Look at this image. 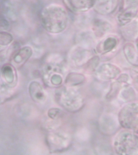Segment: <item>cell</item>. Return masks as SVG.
<instances>
[{"label":"cell","mask_w":138,"mask_h":155,"mask_svg":"<svg viewBox=\"0 0 138 155\" xmlns=\"http://www.w3.org/2000/svg\"><path fill=\"white\" fill-rule=\"evenodd\" d=\"M41 24L49 33H61L67 28L69 23L68 13L65 7L57 4H51L43 8L41 13Z\"/></svg>","instance_id":"6da1fadb"},{"label":"cell","mask_w":138,"mask_h":155,"mask_svg":"<svg viewBox=\"0 0 138 155\" xmlns=\"http://www.w3.org/2000/svg\"><path fill=\"white\" fill-rule=\"evenodd\" d=\"M55 94L58 104L70 112L78 111L83 106L82 95L73 87L66 85L59 87L57 88Z\"/></svg>","instance_id":"7a4b0ae2"},{"label":"cell","mask_w":138,"mask_h":155,"mask_svg":"<svg viewBox=\"0 0 138 155\" xmlns=\"http://www.w3.org/2000/svg\"><path fill=\"white\" fill-rule=\"evenodd\" d=\"M113 145L114 150L118 154L138 155V137L127 130L116 134Z\"/></svg>","instance_id":"3957f363"},{"label":"cell","mask_w":138,"mask_h":155,"mask_svg":"<svg viewBox=\"0 0 138 155\" xmlns=\"http://www.w3.org/2000/svg\"><path fill=\"white\" fill-rule=\"evenodd\" d=\"M118 120L123 128L138 133V103H129L123 107L119 113Z\"/></svg>","instance_id":"277c9868"},{"label":"cell","mask_w":138,"mask_h":155,"mask_svg":"<svg viewBox=\"0 0 138 155\" xmlns=\"http://www.w3.org/2000/svg\"><path fill=\"white\" fill-rule=\"evenodd\" d=\"M47 145L52 152H59L69 147L70 143V137L62 131L49 133L47 138Z\"/></svg>","instance_id":"5b68a950"},{"label":"cell","mask_w":138,"mask_h":155,"mask_svg":"<svg viewBox=\"0 0 138 155\" xmlns=\"http://www.w3.org/2000/svg\"><path fill=\"white\" fill-rule=\"evenodd\" d=\"M138 14V0H124L123 8L117 15V22L123 26L134 20Z\"/></svg>","instance_id":"8992f818"},{"label":"cell","mask_w":138,"mask_h":155,"mask_svg":"<svg viewBox=\"0 0 138 155\" xmlns=\"http://www.w3.org/2000/svg\"><path fill=\"white\" fill-rule=\"evenodd\" d=\"M94 72L98 79L103 81H109L118 77L120 74L121 70L114 64L105 63L98 65Z\"/></svg>","instance_id":"52a82bcc"},{"label":"cell","mask_w":138,"mask_h":155,"mask_svg":"<svg viewBox=\"0 0 138 155\" xmlns=\"http://www.w3.org/2000/svg\"><path fill=\"white\" fill-rule=\"evenodd\" d=\"M93 56L90 50L77 45L70 51L69 59L73 65L84 66Z\"/></svg>","instance_id":"ba28073f"},{"label":"cell","mask_w":138,"mask_h":155,"mask_svg":"<svg viewBox=\"0 0 138 155\" xmlns=\"http://www.w3.org/2000/svg\"><path fill=\"white\" fill-rule=\"evenodd\" d=\"M119 40L114 36H106L95 47V51L99 54H105L112 52L118 46Z\"/></svg>","instance_id":"9c48e42d"},{"label":"cell","mask_w":138,"mask_h":155,"mask_svg":"<svg viewBox=\"0 0 138 155\" xmlns=\"http://www.w3.org/2000/svg\"><path fill=\"white\" fill-rule=\"evenodd\" d=\"M118 5V0H95L93 8L99 14L106 15L113 13Z\"/></svg>","instance_id":"30bf717a"},{"label":"cell","mask_w":138,"mask_h":155,"mask_svg":"<svg viewBox=\"0 0 138 155\" xmlns=\"http://www.w3.org/2000/svg\"><path fill=\"white\" fill-rule=\"evenodd\" d=\"M68 8L77 13H84L93 8L95 0H64Z\"/></svg>","instance_id":"8fae6325"},{"label":"cell","mask_w":138,"mask_h":155,"mask_svg":"<svg viewBox=\"0 0 138 155\" xmlns=\"http://www.w3.org/2000/svg\"><path fill=\"white\" fill-rule=\"evenodd\" d=\"M112 25L109 22L100 19L94 20L92 23L91 31L96 38H102L111 31Z\"/></svg>","instance_id":"7c38bea8"},{"label":"cell","mask_w":138,"mask_h":155,"mask_svg":"<svg viewBox=\"0 0 138 155\" xmlns=\"http://www.w3.org/2000/svg\"><path fill=\"white\" fill-rule=\"evenodd\" d=\"M29 93L33 100L36 103H44L47 99V94L39 82L34 81L29 86Z\"/></svg>","instance_id":"4fadbf2b"},{"label":"cell","mask_w":138,"mask_h":155,"mask_svg":"<svg viewBox=\"0 0 138 155\" xmlns=\"http://www.w3.org/2000/svg\"><path fill=\"white\" fill-rule=\"evenodd\" d=\"M121 33L128 40H136L138 38V20L134 19L130 22L122 26Z\"/></svg>","instance_id":"5bb4252c"},{"label":"cell","mask_w":138,"mask_h":155,"mask_svg":"<svg viewBox=\"0 0 138 155\" xmlns=\"http://www.w3.org/2000/svg\"><path fill=\"white\" fill-rule=\"evenodd\" d=\"M96 37L93 31H84L78 33L76 38L77 45L90 49L94 45Z\"/></svg>","instance_id":"9a60e30c"},{"label":"cell","mask_w":138,"mask_h":155,"mask_svg":"<svg viewBox=\"0 0 138 155\" xmlns=\"http://www.w3.org/2000/svg\"><path fill=\"white\" fill-rule=\"evenodd\" d=\"M125 58L131 65L138 67V51L133 44L128 43L123 47Z\"/></svg>","instance_id":"2e32d148"},{"label":"cell","mask_w":138,"mask_h":155,"mask_svg":"<svg viewBox=\"0 0 138 155\" xmlns=\"http://www.w3.org/2000/svg\"><path fill=\"white\" fill-rule=\"evenodd\" d=\"M33 53L32 48L29 46H25L18 50L13 57V60L18 64L25 62L31 57Z\"/></svg>","instance_id":"e0dca14e"},{"label":"cell","mask_w":138,"mask_h":155,"mask_svg":"<svg viewBox=\"0 0 138 155\" xmlns=\"http://www.w3.org/2000/svg\"><path fill=\"white\" fill-rule=\"evenodd\" d=\"M85 80L84 75L76 72L69 73L65 78V85L74 87L83 83Z\"/></svg>","instance_id":"ac0fdd59"},{"label":"cell","mask_w":138,"mask_h":155,"mask_svg":"<svg viewBox=\"0 0 138 155\" xmlns=\"http://www.w3.org/2000/svg\"><path fill=\"white\" fill-rule=\"evenodd\" d=\"M99 56L98 55L93 56L89 60L87 61L83 67L85 70L87 71H95L96 69L99 65Z\"/></svg>","instance_id":"d6986e66"},{"label":"cell","mask_w":138,"mask_h":155,"mask_svg":"<svg viewBox=\"0 0 138 155\" xmlns=\"http://www.w3.org/2000/svg\"><path fill=\"white\" fill-rule=\"evenodd\" d=\"M2 73L3 77L7 82H13L14 78V74L12 67L9 65H5L2 68Z\"/></svg>","instance_id":"ffe728a7"},{"label":"cell","mask_w":138,"mask_h":155,"mask_svg":"<svg viewBox=\"0 0 138 155\" xmlns=\"http://www.w3.org/2000/svg\"><path fill=\"white\" fill-rule=\"evenodd\" d=\"M13 40V36L10 33L6 31H0V45H8Z\"/></svg>","instance_id":"44dd1931"},{"label":"cell","mask_w":138,"mask_h":155,"mask_svg":"<svg viewBox=\"0 0 138 155\" xmlns=\"http://www.w3.org/2000/svg\"><path fill=\"white\" fill-rule=\"evenodd\" d=\"M62 113L63 111L61 109L58 108H52L48 110V115L51 119L56 120L61 117Z\"/></svg>","instance_id":"7402d4cb"},{"label":"cell","mask_w":138,"mask_h":155,"mask_svg":"<svg viewBox=\"0 0 138 155\" xmlns=\"http://www.w3.org/2000/svg\"><path fill=\"white\" fill-rule=\"evenodd\" d=\"M126 88L123 90L122 91V97L126 101H129L133 100L135 98V93L133 88H128L127 86Z\"/></svg>","instance_id":"603a6c76"},{"label":"cell","mask_w":138,"mask_h":155,"mask_svg":"<svg viewBox=\"0 0 138 155\" xmlns=\"http://www.w3.org/2000/svg\"><path fill=\"white\" fill-rule=\"evenodd\" d=\"M133 76V82L134 87L138 91V70L134 71Z\"/></svg>","instance_id":"cb8c5ba5"},{"label":"cell","mask_w":138,"mask_h":155,"mask_svg":"<svg viewBox=\"0 0 138 155\" xmlns=\"http://www.w3.org/2000/svg\"><path fill=\"white\" fill-rule=\"evenodd\" d=\"M136 47L138 51V38L136 40Z\"/></svg>","instance_id":"d4e9b609"}]
</instances>
